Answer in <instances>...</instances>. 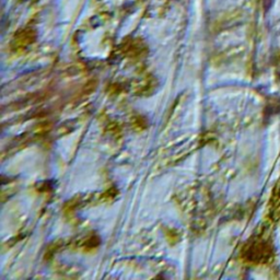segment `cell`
<instances>
[{"label":"cell","instance_id":"6da1fadb","mask_svg":"<svg viewBox=\"0 0 280 280\" xmlns=\"http://www.w3.org/2000/svg\"><path fill=\"white\" fill-rule=\"evenodd\" d=\"M273 1H275V0H265L264 2H265V8H266V9H269V8L273 4Z\"/></svg>","mask_w":280,"mask_h":280}]
</instances>
